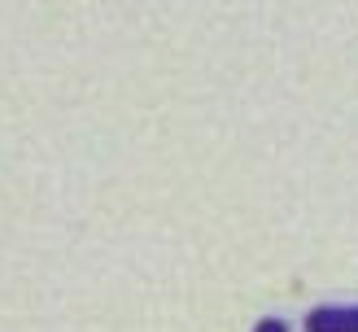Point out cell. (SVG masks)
Returning a JSON list of instances; mask_svg holds the SVG:
<instances>
[{
  "instance_id": "obj_2",
  "label": "cell",
  "mask_w": 358,
  "mask_h": 332,
  "mask_svg": "<svg viewBox=\"0 0 358 332\" xmlns=\"http://www.w3.org/2000/svg\"><path fill=\"white\" fill-rule=\"evenodd\" d=\"M254 332H289V324H284V319H262Z\"/></svg>"
},
{
  "instance_id": "obj_1",
  "label": "cell",
  "mask_w": 358,
  "mask_h": 332,
  "mask_svg": "<svg viewBox=\"0 0 358 332\" xmlns=\"http://www.w3.org/2000/svg\"><path fill=\"white\" fill-rule=\"evenodd\" d=\"M306 332H358V306H315Z\"/></svg>"
}]
</instances>
